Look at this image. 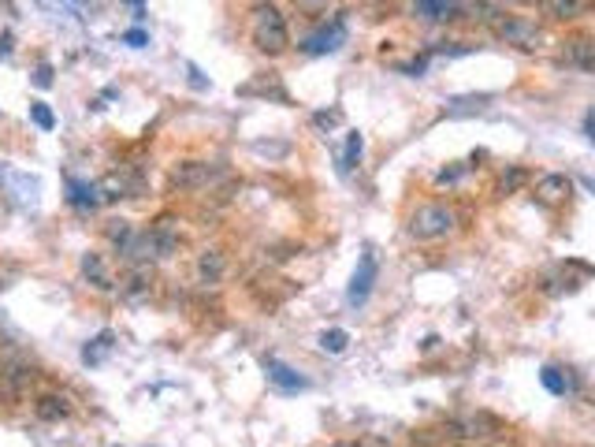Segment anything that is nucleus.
Returning a JSON list of instances; mask_svg holds the SVG:
<instances>
[{
  "label": "nucleus",
  "instance_id": "obj_1",
  "mask_svg": "<svg viewBox=\"0 0 595 447\" xmlns=\"http://www.w3.org/2000/svg\"><path fill=\"white\" fill-rule=\"evenodd\" d=\"M249 38L264 57H279V52L291 49V30H286L283 12L272 0H257L254 12H249Z\"/></svg>",
  "mask_w": 595,
  "mask_h": 447
},
{
  "label": "nucleus",
  "instance_id": "obj_2",
  "mask_svg": "<svg viewBox=\"0 0 595 447\" xmlns=\"http://www.w3.org/2000/svg\"><path fill=\"white\" fill-rule=\"evenodd\" d=\"M413 15L421 23H450V19H495V8L488 0H409Z\"/></svg>",
  "mask_w": 595,
  "mask_h": 447
},
{
  "label": "nucleus",
  "instance_id": "obj_3",
  "mask_svg": "<svg viewBox=\"0 0 595 447\" xmlns=\"http://www.w3.org/2000/svg\"><path fill=\"white\" fill-rule=\"evenodd\" d=\"M446 436L454 443H492L502 436V421L495 414H488V410H469V414H458L446 421Z\"/></svg>",
  "mask_w": 595,
  "mask_h": 447
},
{
  "label": "nucleus",
  "instance_id": "obj_4",
  "mask_svg": "<svg viewBox=\"0 0 595 447\" xmlns=\"http://www.w3.org/2000/svg\"><path fill=\"white\" fill-rule=\"evenodd\" d=\"M454 227H458V212L450 209V205H443V202L421 205V209L409 217V224H406L409 239H417V243H436V239L450 235Z\"/></svg>",
  "mask_w": 595,
  "mask_h": 447
},
{
  "label": "nucleus",
  "instance_id": "obj_5",
  "mask_svg": "<svg viewBox=\"0 0 595 447\" xmlns=\"http://www.w3.org/2000/svg\"><path fill=\"white\" fill-rule=\"evenodd\" d=\"M492 34L502 45H514V49H525V52L539 49V42H544V30H539L532 19H521V15H495Z\"/></svg>",
  "mask_w": 595,
  "mask_h": 447
},
{
  "label": "nucleus",
  "instance_id": "obj_6",
  "mask_svg": "<svg viewBox=\"0 0 595 447\" xmlns=\"http://www.w3.org/2000/svg\"><path fill=\"white\" fill-rule=\"evenodd\" d=\"M376 280H380V261H376V250L365 246L362 258H357L354 276H350V288H347V302H350V306H365L372 288H376Z\"/></svg>",
  "mask_w": 595,
  "mask_h": 447
},
{
  "label": "nucleus",
  "instance_id": "obj_7",
  "mask_svg": "<svg viewBox=\"0 0 595 447\" xmlns=\"http://www.w3.org/2000/svg\"><path fill=\"white\" fill-rule=\"evenodd\" d=\"M342 45H347V15H335L332 23H324V27H317L309 38H305L298 49L305 52V57H328V52H339Z\"/></svg>",
  "mask_w": 595,
  "mask_h": 447
},
{
  "label": "nucleus",
  "instance_id": "obj_8",
  "mask_svg": "<svg viewBox=\"0 0 595 447\" xmlns=\"http://www.w3.org/2000/svg\"><path fill=\"white\" fill-rule=\"evenodd\" d=\"M220 168H212L209 160H179L172 168V190H205Z\"/></svg>",
  "mask_w": 595,
  "mask_h": 447
},
{
  "label": "nucleus",
  "instance_id": "obj_9",
  "mask_svg": "<svg viewBox=\"0 0 595 447\" xmlns=\"http://www.w3.org/2000/svg\"><path fill=\"white\" fill-rule=\"evenodd\" d=\"M119 295L127 302H146L153 295V268L149 265H131L119 276Z\"/></svg>",
  "mask_w": 595,
  "mask_h": 447
},
{
  "label": "nucleus",
  "instance_id": "obj_10",
  "mask_svg": "<svg viewBox=\"0 0 595 447\" xmlns=\"http://www.w3.org/2000/svg\"><path fill=\"white\" fill-rule=\"evenodd\" d=\"M264 373H268V384L279 388L283 396H294V391H305V388H309V381H305L298 369H291L286 362H279V358H268V362H264Z\"/></svg>",
  "mask_w": 595,
  "mask_h": 447
},
{
  "label": "nucleus",
  "instance_id": "obj_11",
  "mask_svg": "<svg viewBox=\"0 0 595 447\" xmlns=\"http://www.w3.org/2000/svg\"><path fill=\"white\" fill-rule=\"evenodd\" d=\"M569 194H573V179L562 175V172H547V175H539V179H536V198L544 202V205L566 202Z\"/></svg>",
  "mask_w": 595,
  "mask_h": 447
},
{
  "label": "nucleus",
  "instance_id": "obj_12",
  "mask_svg": "<svg viewBox=\"0 0 595 447\" xmlns=\"http://www.w3.org/2000/svg\"><path fill=\"white\" fill-rule=\"evenodd\" d=\"M562 57H566V64L595 75V38H588V34H573V38L566 42V49H562Z\"/></svg>",
  "mask_w": 595,
  "mask_h": 447
},
{
  "label": "nucleus",
  "instance_id": "obj_13",
  "mask_svg": "<svg viewBox=\"0 0 595 447\" xmlns=\"http://www.w3.org/2000/svg\"><path fill=\"white\" fill-rule=\"evenodd\" d=\"M227 273V261H224V250H202V258H197V283H205V288H220V280Z\"/></svg>",
  "mask_w": 595,
  "mask_h": 447
},
{
  "label": "nucleus",
  "instance_id": "obj_14",
  "mask_svg": "<svg viewBox=\"0 0 595 447\" xmlns=\"http://www.w3.org/2000/svg\"><path fill=\"white\" fill-rule=\"evenodd\" d=\"M82 276L94 283L97 291H116V280H112V273H108V265H104V258L97 254V250L82 254Z\"/></svg>",
  "mask_w": 595,
  "mask_h": 447
},
{
  "label": "nucleus",
  "instance_id": "obj_15",
  "mask_svg": "<svg viewBox=\"0 0 595 447\" xmlns=\"http://www.w3.org/2000/svg\"><path fill=\"white\" fill-rule=\"evenodd\" d=\"M34 414L42 421H64V418H71V399L57 396V391H45V396H38V403H34Z\"/></svg>",
  "mask_w": 595,
  "mask_h": 447
},
{
  "label": "nucleus",
  "instance_id": "obj_16",
  "mask_svg": "<svg viewBox=\"0 0 595 447\" xmlns=\"http://www.w3.org/2000/svg\"><path fill=\"white\" fill-rule=\"evenodd\" d=\"M149 235H153V246H156V258H172L175 250H179V231H175V220H172V217H160V220L149 227Z\"/></svg>",
  "mask_w": 595,
  "mask_h": 447
},
{
  "label": "nucleus",
  "instance_id": "obj_17",
  "mask_svg": "<svg viewBox=\"0 0 595 447\" xmlns=\"http://www.w3.org/2000/svg\"><path fill=\"white\" fill-rule=\"evenodd\" d=\"M67 202L75 209H97L101 205V187L82 183V179H67Z\"/></svg>",
  "mask_w": 595,
  "mask_h": 447
},
{
  "label": "nucleus",
  "instance_id": "obj_18",
  "mask_svg": "<svg viewBox=\"0 0 595 447\" xmlns=\"http://www.w3.org/2000/svg\"><path fill=\"white\" fill-rule=\"evenodd\" d=\"M539 384H544L551 396H569V391H576V381L569 377V369H558V366L539 369Z\"/></svg>",
  "mask_w": 595,
  "mask_h": 447
},
{
  "label": "nucleus",
  "instance_id": "obj_19",
  "mask_svg": "<svg viewBox=\"0 0 595 447\" xmlns=\"http://www.w3.org/2000/svg\"><path fill=\"white\" fill-rule=\"evenodd\" d=\"M539 8L551 19H576V15L588 12V0H539Z\"/></svg>",
  "mask_w": 595,
  "mask_h": 447
},
{
  "label": "nucleus",
  "instance_id": "obj_20",
  "mask_svg": "<svg viewBox=\"0 0 595 447\" xmlns=\"http://www.w3.org/2000/svg\"><path fill=\"white\" fill-rule=\"evenodd\" d=\"M112 339H116V335L108 332V328H104V332H97V335L82 347V362H86V366H101L104 358H108V351H112Z\"/></svg>",
  "mask_w": 595,
  "mask_h": 447
},
{
  "label": "nucleus",
  "instance_id": "obj_21",
  "mask_svg": "<svg viewBox=\"0 0 595 447\" xmlns=\"http://www.w3.org/2000/svg\"><path fill=\"white\" fill-rule=\"evenodd\" d=\"M492 104V94H469V97H454L446 104V116H473L484 112Z\"/></svg>",
  "mask_w": 595,
  "mask_h": 447
},
{
  "label": "nucleus",
  "instance_id": "obj_22",
  "mask_svg": "<svg viewBox=\"0 0 595 447\" xmlns=\"http://www.w3.org/2000/svg\"><path fill=\"white\" fill-rule=\"evenodd\" d=\"M362 153H365V138L354 131V135L347 138V153H342V160H339V172H342V175L354 172V168H357V160H362Z\"/></svg>",
  "mask_w": 595,
  "mask_h": 447
},
{
  "label": "nucleus",
  "instance_id": "obj_23",
  "mask_svg": "<svg viewBox=\"0 0 595 447\" xmlns=\"http://www.w3.org/2000/svg\"><path fill=\"white\" fill-rule=\"evenodd\" d=\"M350 343V332L347 328H328V332H320V351H328V354H342Z\"/></svg>",
  "mask_w": 595,
  "mask_h": 447
},
{
  "label": "nucleus",
  "instance_id": "obj_24",
  "mask_svg": "<svg viewBox=\"0 0 595 447\" xmlns=\"http://www.w3.org/2000/svg\"><path fill=\"white\" fill-rule=\"evenodd\" d=\"M525 183H529V172L521 168V165H514L510 172H502V179H499V194H517Z\"/></svg>",
  "mask_w": 595,
  "mask_h": 447
},
{
  "label": "nucleus",
  "instance_id": "obj_25",
  "mask_svg": "<svg viewBox=\"0 0 595 447\" xmlns=\"http://www.w3.org/2000/svg\"><path fill=\"white\" fill-rule=\"evenodd\" d=\"M30 119L38 123L42 131H52V127H57V116H52V112H49V104H42V101H34V104H30Z\"/></svg>",
  "mask_w": 595,
  "mask_h": 447
},
{
  "label": "nucleus",
  "instance_id": "obj_26",
  "mask_svg": "<svg viewBox=\"0 0 595 447\" xmlns=\"http://www.w3.org/2000/svg\"><path fill=\"white\" fill-rule=\"evenodd\" d=\"M104 235H108V239H112L116 246H123V243H127V239L134 235V227H131L127 220H108V227H104Z\"/></svg>",
  "mask_w": 595,
  "mask_h": 447
},
{
  "label": "nucleus",
  "instance_id": "obj_27",
  "mask_svg": "<svg viewBox=\"0 0 595 447\" xmlns=\"http://www.w3.org/2000/svg\"><path fill=\"white\" fill-rule=\"evenodd\" d=\"M313 123H317V127H335V123H342V112H339V109H332V112H317Z\"/></svg>",
  "mask_w": 595,
  "mask_h": 447
},
{
  "label": "nucleus",
  "instance_id": "obj_28",
  "mask_svg": "<svg viewBox=\"0 0 595 447\" xmlns=\"http://www.w3.org/2000/svg\"><path fill=\"white\" fill-rule=\"evenodd\" d=\"M298 4V12H305V15H317V12H324L332 4V0H294Z\"/></svg>",
  "mask_w": 595,
  "mask_h": 447
},
{
  "label": "nucleus",
  "instance_id": "obj_29",
  "mask_svg": "<svg viewBox=\"0 0 595 447\" xmlns=\"http://www.w3.org/2000/svg\"><path fill=\"white\" fill-rule=\"evenodd\" d=\"M19 396H15V388H11V381L4 377V369H0V403H15Z\"/></svg>",
  "mask_w": 595,
  "mask_h": 447
},
{
  "label": "nucleus",
  "instance_id": "obj_30",
  "mask_svg": "<svg viewBox=\"0 0 595 447\" xmlns=\"http://www.w3.org/2000/svg\"><path fill=\"white\" fill-rule=\"evenodd\" d=\"M123 42L134 45V49H141V45H149V34H146V30H127V34H123Z\"/></svg>",
  "mask_w": 595,
  "mask_h": 447
},
{
  "label": "nucleus",
  "instance_id": "obj_31",
  "mask_svg": "<svg viewBox=\"0 0 595 447\" xmlns=\"http://www.w3.org/2000/svg\"><path fill=\"white\" fill-rule=\"evenodd\" d=\"M462 172H465V168H443V172L436 175V183H439V187H446V183H458V179H462Z\"/></svg>",
  "mask_w": 595,
  "mask_h": 447
},
{
  "label": "nucleus",
  "instance_id": "obj_32",
  "mask_svg": "<svg viewBox=\"0 0 595 447\" xmlns=\"http://www.w3.org/2000/svg\"><path fill=\"white\" fill-rule=\"evenodd\" d=\"M34 82H38L42 89H45V86H52V67H49V64H42L38 71H34Z\"/></svg>",
  "mask_w": 595,
  "mask_h": 447
},
{
  "label": "nucleus",
  "instance_id": "obj_33",
  "mask_svg": "<svg viewBox=\"0 0 595 447\" xmlns=\"http://www.w3.org/2000/svg\"><path fill=\"white\" fill-rule=\"evenodd\" d=\"M584 131H588V138L595 142V109H588V116H584Z\"/></svg>",
  "mask_w": 595,
  "mask_h": 447
},
{
  "label": "nucleus",
  "instance_id": "obj_34",
  "mask_svg": "<svg viewBox=\"0 0 595 447\" xmlns=\"http://www.w3.org/2000/svg\"><path fill=\"white\" fill-rule=\"evenodd\" d=\"M8 45H11V34H4V38H0V57H8Z\"/></svg>",
  "mask_w": 595,
  "mask_h": 447
},
{
  "label": "nucleus",
  "instance_id": "obj_35",
  "mask_svg": "<svg viewBox=\"0 0 595 447\" xmlns=\"http://www.w3.org/2000/svg\"><path fill=\"white\" fill-rule=\"evenodd\" d=\"M584 187H588V190H595V179H591V175L584 179Z\"/></svg>",
  "mask_w": 595,
  "mask_h": 447
},
{
  "label": "nucleus",
  "instance_id": "obj_36",
  "mask_svg": "<svg viewBox=\"0 0 595 447\" xmlns=\"http://www.w3.org/2000/svg\"><path fill=\"white\" fill-rule=\"evenodd\" d=\"M514 4H536V0H514Z\"/></svg>",
  "mask_w": 595,
  "mask_h": 447
},
{
  "label": "nucleus",
  "instance_id": "obj_37",
  "mask_svg": "<svg viewBox=\"0 0 595 447\" xmlns=\"http://www.w3.org/2000/svg\"><path fill=\"white\" fill-rule=\"evenodd\" d=\"M332 447H357V443H332Z\"/></svg>",
  "mask_w": 595,
  "mask_h": 447
}]
</instances>
